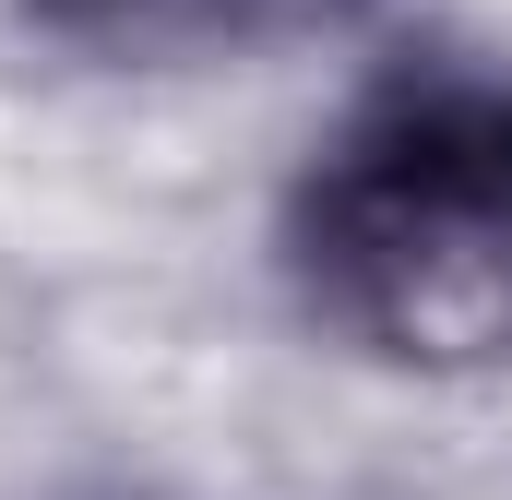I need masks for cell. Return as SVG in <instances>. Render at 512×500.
I'll list each match as a JSON object with an SVG mask.
<instances>
[{
	"label": "cell",
	"instance_id": "1",
	"mask_svg": "<svg viewBox=\"0 0 512 500\" xmlns=\"http://www.w3.org/2000/svg\"><path fill=\"white\" fill-rule=\"evenodd\" d=\"M322 274L405 358L512 346V108L441 96L346 143L322 191Z\"/></svg>",
	"mask_w": 512,
	"mask_h": 500
},
{
	"label": "cell",
	"instance_id": "2",
	"mask_svg": "<svg viewBox=\"0 0 512 500\" xmlns=\"http://www.w3.org/2000/svg\"><path fill=\"white\" fill-rule=\"evenodd\" d=\"M48 12L84 36H239V24H274L298 0H48Z\"/></svg>",
	"mask_w": 512,
	"mask_h": 500
}]
</instances>
